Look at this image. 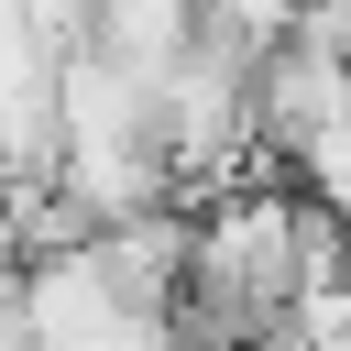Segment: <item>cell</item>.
<instances>
[{
    "instance_id": "obj_1",
    "label": "cell",
    "mask_w": 351,
    "mask_h": 351,
    "mask_svg": "<svg viewBox=\"0 0 351 351\" xmlns=\"http://www.w3.org/2000/svg\"><path fill=\"white\" fill-rule=\"evenodd\" d=\"M22 351H176V307H143L110 285L88 241L22 263Z\"/></svg>"
},
{
    "instance_id": "obj_2",
    "label": "cell",
    "mask_w": 351,
    "mask_h": 351,
    "mask_svg": "<svg viewBox=\"0 0 351 351\" xmlns=\"http://www.w3.org/2000/svg\"><path fill=\"white\" fill-rule=\"evenodd\" d=\"M285 176L307 186V208H329V219L351 230V110H340L329 132H307V143L285 154Z\"/></svg>"
},
{
    "instance_id": "obj_3",
    "label": "cell",
    "mask_w": 351,
    "mask_h": 351,
    "mask_svg": "<svg viewBox=\"0 0 351 351\" xmlns=\"http://www.w3.org/2000/svg\"><path fill=\"white\" fill-rule=\"evenodd\" d=\"M296 22H307V0H197V33L241 44L252 66H263V55H274V44L296 33Z\"/></svg>"
}]
</instances>
